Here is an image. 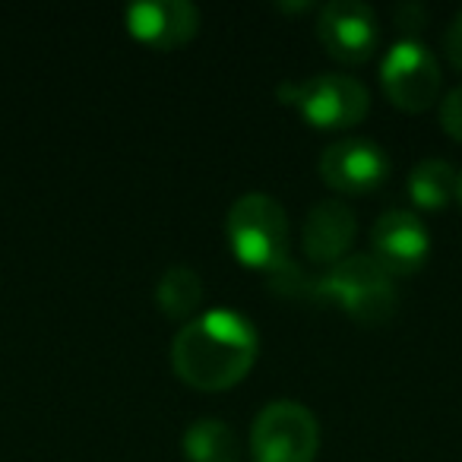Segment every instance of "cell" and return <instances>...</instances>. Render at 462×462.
<instances>
[{
    "label": "cell",
    "mask_w": 462,
    "mask_h": 462,
    "mask_svg": "<svg viewBox=\"0 0 462 462\" xmlns=\"http://www.w3.org/2000/svg\"><path fill=\"white\" fill-rule=\"evenodd\" d=\"M424 7L421 4H402V7L396 10V26L402 29V32H409L405 39H411V32H418V29L424 26Z\"/></svg>",
    "instance_id": "cell-17"
},
{
    "label": "cell",
    "mask_w": 462,
    "mask_h": 462,
    "mask_svg": "<svg viewBox=\"0 0 462 462\" xmlns=\"http://www.w3.org/2000/svg\"><path fill=\"white\" fill-rule=\"evenodd\" d=\"M440 127L447 130L456 143H462V86L447 92V98L440 102Z\"/></svg>",
    "instance_id": "cell-15"
},
{
    "label": "cell",
    "mask_w": 462,
    "mask_h": 462,
    "mask_svg": "<svg viewBox=\"0 0 462 462\" xmlns=\"http://www.w3.org/2000/svg\"><path fill=\"white\" fill-rule=\"evenodd\" d=\"M355 231H358V216H355L352 206L342 203V199H320L304 216V254L314 263H339V260L348 257Z\"/></svg>",
    "instance_id": "cell-11"
},
{
    "label": "cell",
    "mask_w": 462,
    "mask_h": 462,
    "mask_svg": "<svg viewBox=\"0 0 462 462\" xmlns=\"http://www.w3.org/2000/svg\"><path fill=\"white\" fill-rule=\"evenodd\" d=\"M257 333L238 310H206L171 339V367L187 386L206 393L228 390L251 374Z\"/></svg>",
    "instance_id": "cell-1"
},
{
    "label": "cell",
    "mask_w": 462,
    "mask_h": 462,
    "mask_svg": "<svg viewBox=\"0 0 462 462\" xmlns=\"http://www.w3.org/2000/svg\"><path fill=\"white\" fill-rule=\"evenodd\" d=\"M380 83L396 108L418 115L440 96V64L418 39H399L380 60Z\"/></svg>",
    "instance_id": "cell-6"
},
{
    "label": "cell",
    "mask_w": 462,
    "mask_h": 462,
    "mask_svg": "<svg viewBox=\"0 0 462 462\" xmlns=\"http://www.w3.org/2000/svg\"><path fill=\"white\" fill-rule=\"evenodd\" d=\"M317 39L329 58L342 64H365L380 42L377 14L365 0H329L317 14Z\"/></svg>",
    "instance_id": "cell-7"
},
{
    "label": "cell",
    "mask_w": 462,
    "mask_h": 462,
    "mask_svg": "<svg viewBox=\"0 0 462 462\" xmlns=\"http://www.w3.org/2000/svg\"><path fill=\"white\" fill-rule=\"evenodd\" d=\"M124 23L136 42L155 51H171L199 32V10L190 0H140L124 10Z\"/></svg>",
    "instance_id": "cell-10"
},
{
    "label": "cell",
    "mask_w": 462,
    "mask_h": 462,
    "mask_svg": "<svg viewBox=\"0 0 462 462\" xmlns=\"http://www.w3.org/2000/svg\"><path fill=\"white\" fill-rule=\"evenodd\" d=\"M231 254L254 270H276L289 260V216L270 193H245L231 203L225 218Z\"/></svg>",
    "instance_id": "cell-3"
},
{
    "label": "cell",
    "mask_w": 462,
    "mask_h": 462,
    "mask_svg": "<svg viewBox=\"0 0 462 462\" xmlns=\"http://www.w3.org/2000/svg\"><path fill=\"white\" fill-rule=\"evenodd\" d=\"M390 174V159L374 140L346 136L323 149L320 178L339 193H371Z\"/></svg>",
    "instance_id": "cell-8"
},
{
    "label": "cell",
    "mask_w": 462,
    "mask_h": 462,
    "mask_svg": "<svg viewBox=\"0 0 462 462\" xmlns=\"http://www.w3.org/2000/svg\"><path fill=\"white\" fill-rule=\"evenodd\" d=\"M314 301L336 304L352 320L377 327L396 314L399 291L393 276L371 254H348L314 279Z\"/></svg>",
    "instance_id": "cell-2"
},
{
    "label": "cell",
    "mask_w": 462,
    "mask_h": 462,
    "mask_svg": "<svg viewBox=\"0 0 462 462\" xmlns=\"http://www.w3.org/2000/svg\"><path fill=\"white\" fill-rule=\"evenodd\" d=\"M456 199L462 203V171H459V190H456Z\"/></svg>",
    "instance_id": "cell-18"
},
{
    "label": "cell",
    "mask_w": 462,
    "mask_h": 462,
    "mask_svg": "<svg viewBox=\"0 0 462 462\" xmlns=\"http://www.w3.org/2000/svg\"><path fill=\"white\" fill-rule=\"evenodd\" d=\"M279 98L295 105L298 115L317 130L355 127L371 111V92L348 73H317L304 83L279 86Z\"/></svg>",
    "instance_id": "cell-4"
},
{
    "label": "cell",
    "mask_w": 462,
    "mask_h": 462,
    "mask_svg": "<svg viewBox=\"0 0 462 462\" xmlns=\"http://www.w3.org/2000/svg\"><path fill=\"white\" fill-rule=\"evenodd\" d=\"M443 51H447L449 64L462 70V10L449 20L447 32H443Z\"/></svg>",
    "instance_id": "cell-16"
},
{
    "label": "cell",
    "mask_w": 462,
    "mask_h": 462,
    "mask_svg": "<svg viewBox=\"0 0 462 462\" xmlns=\"http://www.w3.org/2000/svg\"><path fill=\"white\" fill-rule=\"evenodd\" d=\"M317 449H320V424L308 405L295 399H276L254 418V462H314Z\"/></svg>",
    "instance_id": "cell-5"
},
{
    "label": "cell",
    "mask_w": 462,
    "mask_h": 462,
    "mask_svg": "<svg viewBox=\"0 0 462 462\" xmlns=\"http://www.w3.org/2000/svg\"><path fill=\"white\" fill-rule=\"evenodd\" d=\"M180 449L190 462H238L241 443L235 430L218 418H199L180 437Z\"/></svg>",
    "instance_id": "cell-12"
},
{
    "label": "cell",
    "mask_w": 462,
    "mask_h": 462,
    "mask_svg": "<svg viewBox=\"0 0 462 462\" xmlns=\"http://www.w3.org/2000/svg\"><path fill=\"white\" fill-rule=\"evenodd\" d=\"M371 247V257L396 279L421 270V263L430 254V235L411 209H386L374 222Z\"/></svg>",
    "instance_id": "cell-9"
},
{
    "label": "cell",
    "mask_w": 462,
    "mask_h": 462,
    "mask_svg": "<svg viewBox=\"0 0 462 462\" xmlns=\"http://www.w3.org/2000/svg\"><path fill=\"white\" fill-rule=\"evenodd\" d=\"M203 282L190 266H168L155 282V304L168 320H187L199 310L203 304Z\"/></svg>",
    "instance_id": "cell-14"
},
{
    "label": "cell",
    "mask_w": 462,
    "mask_h": 462,
    "mask_svg": "<svg viewBox=\"0 0 462 462\" xmlns=\"http://www.w3.org/2000/svg\"><path fill=\"white\" fill-rule=\"evenodd\" d=\"M405 190H409L411 203L418 209H443V206H449L456 199L459 171L443 159H424L411 168Z\"/></svg>",
    "instance_id": "cell-13"
}]
</instances>
